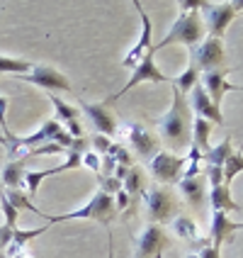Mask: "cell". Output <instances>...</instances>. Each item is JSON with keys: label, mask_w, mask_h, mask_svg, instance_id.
<instances>
[{"label": "cell", "mask_w": 243, "mask_h": 258, "mask_svg": "<svg viewBox=\"0 0 243 258\" xmlns=\"http://www.w3.org/2000/svg\"><path fill=\"white\" fill-rule=\"evenodd\" d=\"M107 258H115V246H112V231L107 234Z\"/></svg>", "instance_id": "cell-40"}, {"label": "cell", "mask_w": 243, "mask_h": 258, "mask_svg": "<svg viewBox=\"0 0 243 258\" xmlns=\"http://www.w3.org/2000/svg\"><path fill=\"white\" fill-rule=\"evenodd\" d=\"M5 195H8V200L13 202V207L17 212H22V210L37 212V207L32 205V200H29V195H25L22 190H5Z\"/></svg>", "instance_id": "cell-30"}, {"label": "cell", "mask_w": 243, "mask_h": 258, "mask_svg": "<svg viewBox=\"0 0 243 258\" xmlns=\"http://www.w3.org/2000/svg\"><path fill=\"white\" fill-rule=\"evenodd\" d=\"M187 166V156H175L168 151H160L148 161L151 175L156 178L160 185H175L183 178V168Z\"/></svg>", "instance_id": "cell-7"}, {"label": "cell", "mask_w": 243, "mask_h": 258, "mask_svg": "<svg viewBox=\"0 0 243 258\" xmlns=\"http://www.w3.org/2000/svg\"><path fill=\"white\" fill-rule=\"evenodd\" d=\"M39 217H44L49 224H58V222H71V219H95L102 224H112V219L117 217V207H115V198L107 195V192H98L93 200L83 205L80 210H73L66 215H46V212H37Z\"/></svg>", "instance_id": "cell-2"}, {"label": "cell", "mask_w": 243, "mask_h": 258, "mask_svg": "<svg viewBox=\"0 0 243 258\" xmlns=\"http://www.w3.org/2000/svg\"><path fill=\"white\" fill-rule=\"evenodd\" d=\"M49 229V227H37V229H17L15 227V231H13V241H10V246L5 248V256L8 258H13V256H17V251H22L25 246L34 239V236H39V234H44V231Z\"/></svg>", "instance_id": "cell-21"}, {"label": "cell", "mask_w": 243, "mask_h": 258, "mask_svg": "<svg viewBox=\"0 0 243 258\" xmlns=\"http://www.w3.org/2000/svg\"><path fill=\"white\" fill-rule=\"evenodd\" d=\"M49 100H51V105L56 107V117H58V122H73V119H78V107H73V105H68V102H63V100H58L54 93H49Z\"/></svg>", "instance_id": "cell-28"}, {"label": "cell", "mask_w": 243, "mask_h": 258, "mask_svg": "<svg viewBox=\"0 0 243 258\" xmlns=\"http://www.w3.org/2000/svg\"><path fill=\"white\" fill-rule=\"evenodd\" d=\"M129 202H131V198H129L124 190H119L115 195V207H117V212H127L129 210Z\"/></svg>", "instance_id": "cell-38"}, {"label": "cell", "mask_w": 243, "mask_h": 258, "mask_svg": "<svg viewBox=\"0 0 243 258\" xmlns=\"http://www.w3.org/2000/svg\"><path fill=\"white\" fill-rule=\"evenodd\" d=\"M200 76L202 71L190 61V66H187V71L183 73V76H178V78H173V88L178 90V93H183V95H187V93H192L195 90V86L200 83Z\"/></svg>", "instance_id": "cell-24"}, {"label": "cell", "mask_w": 243, "mask_h": 258, "mask_svg": "<svg viewBox=\"0 0 243 258\" xmlns=\"http://www.w3.org/2000/svg\"><path fill=\"white\" fill-rule=\"evenodd\" d=\"M0 190H3V180H0Z\"/></svg>", "instance_id": "cell-44"}, {"label": "cell", "mask_w": 243, "mask_h": 258, "mask_svg": "<svg viewBox=\"0 0 243 258\" xmlns=\"http://www.w3.org/2000/svg\"><path fill=\"white\" fill-rule=\"evenodd\" d=\"M153 54H156V51L146 54V56H143L141 61L134 66V73H131V78L127 81V86L122 88V90H117L115 95H110V98H107V102L119 100V98H122V95H127L129 90L136 86V83H143V81H151V83H173L171 76H166V73L156 66V58H153Z\"/></svg>", "instance_id": "cell-8"}, {"label": "cell", "mask_w": 243, "mask_h": 258, "mask_svg": "<svg viewBox=\"0 0 243 258\" xmlns=\"http://www.w3.org/2000/svg\"><path fill=\"white\" fill-rule=\"evenodd\" d=\"M192 110L183 93L173 88V107L166 117L158 119L160 137L171 149H187L192 144Z\"/></svg>", "instance_id": "cell-1"}, {"label": "cell", "mask_w": 243, "mask_h": 258, "mask_svg": "<svg viewBox=\"0 0 243 258\" xmlns=\"http://www.w3.org/2000/svg\"><path fill=\"white\" fill-rule=\"evenodd\" d=\"M122 190L129 198H141L146 192V175H143L141 168H129L124 180H122Z\"/></svg>", "instance_id": "cell-23"}, {"label": "cell", "mask_w": 243, "mask_h": 258, "mask_svg": "<svg viewBox=\"0 0 243 258\" xmlns=\"http://www.w3.org/2000/svg\"><path fill=\"white\" fill-rule=\"evenodd\" d=\"M112 144L115 142H110V137H105V134H95V137H93V146L98 149V154H100V156H107V154H110Z\"/></svg>", "instance_id": "cell-35"}, {"label": "cell", "mask_w": 243, "mask_h": 258, "mask_svg": "<svg viewBox=\"0 0 243 258\" xmlns=\"http://www.w3.org/2000/svg\"><path fill=\"white\" fill-rule=\"evenodd\" d=\"M231 154H233V149H231V139L226 137L219 146L209 149L207 154H202V158L207 161V166H219V168H224V163H226V158H229Z\"/></svg>", "instance_id": "cell-25"}, {"label": "cell", "mask_w": 243, "mask_h": 258, "mask_svg": "<svg viewBox=\"0 0 243 258\" xmlns=\"http://www.w3.org/2000/svg\"><path fill=\"white\" fill-rule=\"evenodd\" d=\"M238 173H243V154L241 151H236V154H231V156L226 158V163H224V185H229Z\"/></svg>", "instance_id": "cell-29"}, {"label": "cell", "mask_w": 243, "mask_h": 258, "mask_svg": "<svg viewBox=\"0 0 243 258\" xmlns=\"http://www.w3.org/2000/svg\"><path fill=\"white\" fill-rule=\"evenodd\" d=\"M202 22H204V29L209 32V37H216L221 39L224 32L229 27V22L238 15L236 10V3H207L202 0Z\"/></svg>", "instance_id": "cell-5"}, {"label": "cell", "mask_w": 243, "mask_h": 258, "mask_svg": "<svg viewBox=\"0 0 243 258\" xmlns=\"http://www.w3.org/2000/svg\"><path fill=\"white\" fill-rule=\"evenodd\" d=\"M124 139H127L136 151H139V156L143 158H151L156 156V154H160V142H158V137H153L148 129L143 127V124H136V122H127V124H119V129H117Z\"/></svg>", "instance_id": "cell-11"}, {"label": "cell", "mask_w": 243, "mask_h": 258, "mask_svg": "<svg viewBox=\"0 0 243 258\" xmlns=\"http://www.w3.org/2000/svg\"><path fill=\"white\" fill-rule=\"evenodd\" d=\"M78 105H80V110L90 117V122H93V127L98 129V134L115 137L117 134V119L105 105H93V102H86V100H78Z\"/></svg>", "instance_id": "cell-16"}, {"label": "cell", "mask_w": 243, "mask_h": 258, "mask_svg": "<svg viewBox=\"0 0 243 258\" xmlns=\"http://www.w3.org/2000/svg\"><path fill=\"white\" fill-rule=\"evenodd\" d=\"M175 42L187 44L190 49H195L204 42V22H202V15L197 10H183L180 17L175 20V25L171 27V32L153 46V51L163 49V46H171Z\"/></svg>", "instance_id": "cell-3"}, {"label": "cell", "mask_w": 243, "mask_h": 258, "mask_svg": "<svg viewBox=\"0 0 243 258\" xmlns=\"http://www.w3.org/2000/svg\"><path fill=\"white\" fill-rule=\"evenodd\" d=\"M190 61L204 71H219V69H229L226 66V51H224V42L216 37H207L200 46L190 49Z\"/></svg>", "instance_id": "cell-6"}, {"label": "cell", "mask_w": 243, "mask_h": 258, "mask_svg": "<svg viewBox=\"0 0 243 258\" xmlns=\"http://www.w3.org/2000/svg\"><path fill=\"white\" fill-rule=\"evenodd\" d=\"M86 149H88V139L83 137V139H73V142H71V149H68V151H75V154H83Z\"/></svg>", "instance_id": "cell-39"}, {"label": "cell", "mask_w": 243, "mask_h": 258, "mask_svg": "<svg viewBox=\"0 0 243 258\" xmlns=\"http://www.w3.org/2000/svg\"><path fill=\"white\" fill-rule=\"evenodd\" d=\"M233 231H236V224L229 219V215H224V212H214L212 215V229H209V241L214 248H221V244L233 236Z\"/></svg>", "instance_id": "cell-18"}, {"label": "cell", "mask_w": 243, "mask_h": 258, "mask_svg": "<svg viewBox=\"0 0 243 258\" xmlns=\"http://www.w3.org/2000/svg\"><path fill=\"white\" fill-rule=\"evenodd\" d=\"M34 69V63H29L25 58H8L0 56V73H10V76H22Z\"/></svg>", "instance_id": "cell-27"}, {"label": "cell", "mask_w": 243, "mask_h": 258, "mask_svg": "<svg viewBox=\"0 0 243 258\" xmlns=\"http://www.w3.org/2000/svg\"><path fill=\"white\" fill-rule=\"evenodd\" d=\"M5 110H8V100L5 98H0V129H3V137H5V142H8V146L15 142V134L13 129L8 127V119H5ZM5 146V149H8Z\"/></svg>", "instance_id": "cell-32"}, {"label": "cell", "mask_w": 243, "mask_h": 258, "mask_svg": "<svg viewBox=\"0 0 243 258\" xmlns=\"http://www.w3.org/2000/svg\"><path fill=\"white\" fill-rule=\"evenodd\" d=\"M209 205H212V210L214 212H224V215H229V212H238L241 207H238V202L231 198L229 192V185H216L209 190Z\"/></svg>", "instance_id": "cell-20"}, {"label": "cell", "mask_w": 243, "mask_h": 258, "mask_svg": "<svg viewBox=\"0 0 243 258\" xmlns=\"http://www.w3.org/2000/svg\"><path fill=\"white\" fill-rule=\"evenodd\" d=\"M98 180H100V185H102L100 192H107V195H112V198L122 190V183H119L117 178H105V175H98Z\"/></svg>", "instance_id": "cell-34"}, {"label": "cell", "mask_w": 243, "mask_h": 258, "mask_svg": "<svg viewBox=\"0 0 243 258\" xmlns=\"http://www.w3.org/2000/svg\"><path fill=\"white\" fill-rule=\"evenodd\" d=\"M0 212L5 215V227H10V229H15V224H17V217H20V212L13 207V202L8 200V195H5V187L0 190Z\"/></svg>", "instance_id": "cell-31"}, {"label": "cell", "mask_w": 243, "mask_h": 258, "mask_svg": "<svg viewBox=\"0 0 243 258\" xmlns=\"http://www.w3.org/2000/svg\"><path fill=\"white\" fill-rule=\"evenodd\" d=\"M236 90H243V86H238V88H236Z\"/></svg>", "instance_id": "cell-43"}, {"label": "cell", "mask_w": 243, "mask_h": 258, "mask_svg": "<svg viewBox=\"0 0 243 258\" xmlns=\"http://www.w3.org/2000/svg\"><path fill=\"white\" fill-rule=\"evenodd\" d=\"M229 69H219V71H204L200 76V86L207 90V95H209V100L214 102L216 107L221 105V98L229 93V90H236L238 86H233L229 83L226 78H229Z\"/></svg>", "instance_id": "cell-14"}, {"label": "cell", "mask_w": 243, "mask_h": 258, "mask_svg": "<svg viewBox=\"0 0 243 258\" xmlns=\"http://www.w3.org/2000/svg\"><path fill=\"white\" fill-rule=\"evenodd\" d=\"M204 178H207V183L212 187L224 185V168H219V166H207V168H204Z\"/></svg>", "instance_id": "cell-33"}, {"label": "cell", "mask_w": 243, "mask_h": 258, "mask_svg": "<svg viewBox=\"0 0 243 258\" xmlns=\"http://www.w3.org/2000/svg\"><path fill=\"white\" fill-rule=\"evenodd\" d=\"M83 166H88L90 171L100 173V166H102V156H98L95 151H88L86 156H83Z\"/></svg>", "instance_id": "cell-36"}, {"label": "cell", "mask_w": 243, "mask_h": 258, "mask_svg": "<svg viewBox=\"0 0 243 258\" xmlns=\"http://www.w3.org/2000/svg\"><path fill=\"white\" fill-rule=\"evenodd\" d=\"M187 102H190V110H195V117H202V119L212 122V124H216V127H224V115H221V110L209 100L207 90H204L200 83H197L195 90L190 93V100Z\"/></svg>", "instance_id": "cell-13"}, {"label": "cell", "mask_w": 243, "mask_h": 258, "mask_svg": "<svg viewBox=\"0 0 243 258\" xmlns=\"http://www.w3.org/2000/svg\"><path fill=\"white\" fill-rule=\"evenodd\" d=\"M171 236L160 224H148L136 239V251L134 258H163V251L171 248Z\"/></svg>", "instance_id": "cell-10"}, {"label": "cell", "mask_w": 243, "mask_h": 258, "mask_svg": "<svg viewBox=\"0 0 243 258\" xmlns=\"http://www.w3.org/2000/svg\"><path fill=\"white\" fill-rule=\"evenodd\" d=\"M214 132V124L202 119V117H195L192 119V144L200 149L202 154H207L212 146H209V134Z\"/></svg>", "instance_id": "cell-22"}, {"label": "cell", "mask_w": 243, "mask_h": 258, "mask_svg": "<svg viewBox=\"0 0 243 258\" xmlns=\"http://www.w3.org/2000/svg\"><path fill=\"white\" fill-rule=\"evenodd\" d=\"M173 231H175V236L185 239L187 244L197 239V224H195L190 217H175V219H173Z\"/></svg>", "instance_id": "cell-26"}, {"label": "cell", "mask_w": 243, "mask_h": 258, "mask_svg": "<svg viewBox=\"0 0 243 258\" xmlns=\"http://www.w3.org/2000/svg\"><path fill=\"white\" fill-rule=\"evenodd\" d=\"M143 202H146V212H148V219L151 224H168L175 219L178 215V198L171 187L160 185V187H151L141 195Z\"/></svg>", "instance_id": "cell-4"}, {"label": "cell", "mask_w": 243, "mask_h": 258, "mask_svg": "<svg viewBox=\"0 0 243 258\" xmlns=\"http://www.w3.org/2000/svg\"><path fill=\"white\" fill-rule=\"evenodd\" d=\"M13 81H22V83H32V86L44 88L46 93H71V81L63 76L61 71L51 69V66H34L29 73H22V76H13Z\"/></svg>", "instance_id": "cell-9"}, {"label": "cell", "mask_w": 243, "mask_h": 258, "mask_svg": "<svg viewBox=\"0 0 243 258\" xmlns=\"http://www.w3.org/2000/svg\"><path fill=\"white\" fill-rule=\"evenodd\" d=\"M25 161L20 158V161H8V166L3 168L0 173V180H3V187L5 190H20V187H25Z\"/></svg>", "instance_id": "cell-19"}, {"label": "cell", "mask_w": 243, "mask_h": 258, "mask_svg": "<svg viewBox=\"0 0 243 258\" xmlns=\"http://www.w3.org/2000/svg\"><path fill=\"white\" fill-rule=\"evenodd\" d=\"M233 224H236V222H233ZM236 229H243V224H236Z\"/></svg>", "instance_id": "cell-42"}, {"label": "cell", "mask_w": 243, "mask_h": 258, "mask_svg": "<svg viewBox=\"0 0 243 258\" xmlns=\"http://www.w3.org/2000/svg\"><path fill=\"white\" fill-rule=\"evenodd\" d=\"M180 192L192 207H202L207 200V178L204 175H195V178H180Z\"/></svg>", "instance_id": "cell-17"}, {"label": "cell", "mask_w": 243, "mask_h": 258, "mask_svg": "<svg viewBox=\"0 0 243 258\" xmlns=\"http://www.w3.org/2000/svg\"><path fill=\"white\" fill-rule=\"evenodd\" d=\"M66 127H68L66 132H68V137H71V139H83V137H86V129H83V124H80L78 119L68 122Z\"/></svg>", "instance_id": "cell-37"}, {"label": "cell", "mask_w": 243, "mask_h": 258, "mask_svg": "<svg viewBox=\"0 0 243 258\" xmlns=\"http://www.w3.org/2000/svg\"><path fill=\"white\" fill-rule=\"evenodd\" d=\"M80 163H83V154L68 151V154H66V163H61L58 168H46V171H27V175H25V187H27V195H29V198H34V195H37V190H39V183H42V180L51 178V175H56V173L78 168Z\"/></svg>", "instance_id": "cell-15"}, {"label": "cell", "mask_w": 243, "mask_h": 258, "mask_svg": "<svg viewBox=\"0 0 243 258\" xmlns=\"http://www.w3.org/2000/svg\"><path fill=\"white\" fill-rule=\"evenodd\" d=\"M134 8H136V13H139V17H141V39H139V42H136V46H134L127 56H124V61H122V66H124V69H134V66H136V63H139L146 54H151V51H153L151 20H148V15L143 13V5L139 3V0H134Z\"/></svg>", "instance_id": "cell-12"}, {"label": "cell", "mask_w": 243, "mask_h": 258, "mask_svg": "<svg viewBox=\"0 0 243 258\" xmlns=\"http://www.w3.org/2000/svg\"><path fill=\"white\" fill-rule=\"evenodd\" d=\"M187 258H200V256H197V253H190V256H187Z\"/></svg>", "instance_id": "cell-41"}]
</instances>
